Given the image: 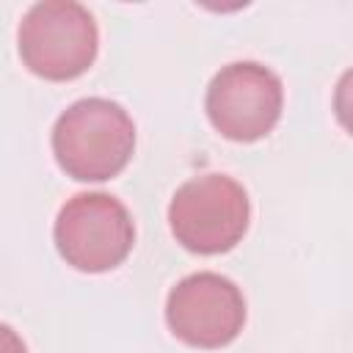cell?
Returning <instances> with one entry per match:
<instances>
[{
    "mask_svg": "<svg viewBox=\"0 0 353 353\" xmlns=\"http://www.w3.org/2000/svg\"><path fill=\"white\" fill-rule=\"evenodd\" d=\"M135 152V121L113 99L85 97L72 102L52 127V154L77 182L119 176Z\"/></svg>",
    "mask_w": 353,
    "mask_h": 353,
    "instance_id": "6da1fadb",
    "label": "cell"
},
{
    "mask_svg": "<svg viewBox=\"0 0 353 353\" xmlns=\"http://www.w3.org/2000/svg\"><path fill=\"white\" fill-rule=\"evenodd\" d=\"M19 58L36 77L66 83L85 74L99 52L94 14L74 0H44L28 8L17 30Z\"/></svg>",
    "mask_w": 353,
    "mask_h": 353,
    "instance_id": "7a4b0ae2",
    "label": "cell"
},
{
    "mask_svg": "<svg viewBox=\"0 0 353 353\" xmlns=\"http://www.w3.org/2000/svg\"><path fill=\"white\" fill-rule=\"evenodd\" d=\"M248 218V193L226 174H199L182 182L168 204L171 234L182 248L201 256L232 251L245 237Z\"/></svg>",
    "mask_w": 353,
    "mask_h": 353,
    "instance_id": "3957f363",
    "label": "cell"
},
{
    "mask_svg": "<svg viewBox=\"0 0 353 353\" xmlns=\"http://www.w3.org/2000/svg\"><path fill=\"white\" fill-rule=\"evenodd\" d=\"M55 248L83 273H105L119 268L135 243L130 210L110 193H77L55 218Z\"/></svg>",
    "mask_w": 353,
    "mask_h": 353,
    "instance_id": "277c9868",
    "label": "cell"
},
{
    "mask_svg": "<svg viewBox=\"0 0 353 353\" xmlns=\"http://www.w3.org/2000/svg\"><path fill=\"white\" fill-rule=\"evenodd\" d=\"M204 108L215 132L234 143H254L279 124L284 85L273 69L256 61H234L210 80Z\"/></svg>",
    "mask_w": 353,
    "mask_h": 353,
    "instance_id": "5b68a950",
    "label": "cell"
},
{
    "mask_svg": "<svg viewBox=\"0 0 353 353\" xmlns=\"http://www.w3.org/2000/svg\"><path fill=\"white\" fill-rule=\"evenodd\" d=\"M165 323L171 334L190 347H226L245 325V298L232 279L199 270L171 287Z\"/></svg>",
    "mask_w": 353,
    "mask_h": 353,
    "instance_id": "8992f818",
    "label": "cell"
},
{
    "mask_svg": "<svg viewBox=\"0 0 353 353\" xmlns=\"http://www.w3.org/2000/svg\"><path fill=\"white\" fill-rule=\"evenodd\" d=\"M334 116L345 132L353 135V66L339 77L334 88Z\"/></svg>",
    "mask_w": 353,
    "mask_h": 353,
    "instance_id": "52a82bcc",
    "label": "cell"
}]
</instances>
